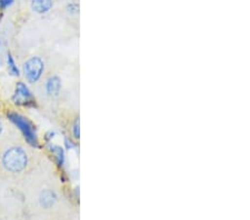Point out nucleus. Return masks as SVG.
<instances>
[{"instance_id": "nucleus-15", "label": "nucleus", "mask_w": 250, "mask_h": 220, "mask_svg": "<svg viewBox=\"0 0 250 220\" xmlns=\"http://www.w3.org/2000/svg\"><path fill=\"white\" fill-rule=\"evenodd\" d=\"M2 130H3V126H2V121H1V119H0V135H1Z\"/></svg>"}, {"instance_id": "nucleus-2", "label": "nucleus", "mask_w": 250, "mask_h": 220, "mask_svg": "<svg viewBox=\"0 0 250 220\" xmlns=\"http://www.w3.org/2000/svg\"><path fill=\"white\" fill-rule=\"evenodd\" d=\"M2 166L9 173L19 174L22 173L28 166L27 151L20 146L8 148L2 155Z\"/></svg>"}, {"instance_id": "nucleus-16", "label": "nucleus", "mask_w": 250, "mask_h": 220, "mask_svg": "<svg viewBox=\"0 0 250 220\" xmlns=\"http://www.w3.org/2000/svg\"><path fill=\"white\" fill-rule=\"evenodd\" d=\"M0 45H1V42H0Z\"/></svg>"}, {"instance_id": "nucleus-14", "label": "nucleus", "mask_w": 250, "mask_h": 220, "mask_svg": "<svg viewBox=\"0 0 250 220\" xmlns=\"http://www.w3.org/2000/svg\"><path fill=\"white\" fill-rule=\"evenodd\" d=\"M55 136H56L55 131L50 130V131H48V133H46V135H45V137H43V139H45V141H46L47 143H50V141H51L52 139H54Z\"/></svg>"}, {"instance_id": "nucleus-7", "label": "nucleus", "mask_w": 250, "mask_h": 220, "mask_svg": "<svg viewBox=\"0 0 250 220\" xmlns=\"http://www.w3.org/2000/svg\"><path fill=\"white\" fill-rule=\"evenodd\" d=\"M57 201V195L55 191L50 189H46L42 191V194L39 196V202L42 207L43 208H51Z\"/></svg>"}, {"instance_id": "nucleus-8", "label": "nucleus", "mask_w": 250, "mask_h": 220, "mask_svg": "<svg viewBox=\"0 0 250 220\" xmlns=\"http://www.w3.org/2000/svg\"><path fill=\"white\" fill-rule=\"evenodd\" d=\"M52 8V0H31V9L39 15L46 14Z\"/></svg>"}, {"instance_id": "nucleus-1", "label": "nucleus", "mask_w": 250, "mask_h": 220, "mask_svg": "<svg viewBox=\"0 0 250 220\" xmlns=\"http://www.w3.org/2000/svg\"><path fill=\"white\" fill-rule=\"evenodd\" d=\"M7 118L9 119V121L11 123H14V125L18 128L28 145L32 148L40 147L37 128H36L35 123L32 122L30 119H28L21 114L16 113V111H8Z\"/></svg>"}, {"instance_id": "nucleus-11", "label": "nucleus", "mask_w": 250, "mask_h": 220, "mask_svg": "<svg viewBox=\"0 0 250 220\" xmlns=\"http://www.w3.org/2000/svg\"><path fill=\"white\" fill-rule=\"evenodd\" d=\"M72 136H74L75 140H78L80 138V123L79 119H76L74 125H72Z\"/></svg>"}, {"instance_id": "nucleus-10", "label": "nucleus", "mask_w": 250, "mask_h": 220, "mask_svg": "<svg viewBox=\"0 0 250 220\" xmlns=\"http://www.w3.org/2000/svg\"><path fill=\"white\" fill-rule=\"evenodd\" d=\"M63 143H64V147H66V149L68 150H77L78 151V145L77 142L75 141V139H72L69 136H64L63 138Z\"/></svg>"}, {"instance_id": "nucleus-12", "label": "nucleus", "mask_w": 250, "mask_h": 220, "mask_svg": "<svg viewBox=\"0 0 250 220\" xmlns=\"http://www.w3.org/2000/svg\"><path fill=\"white\" fill-rule=\"evenodd\" d=\"M15 0H0V10H5L13 6Z\"/></svg>"}, {"instance_id": "nucleus-6", "label": "nucleus", "mask_w": 250, "mask_h": 220, "mask_svg": "<svg viewBox=\"0 0 250 220\" xmlns=\"http://www.w3.org/2000/svg\"><path fill=\"white\" fill-rule=\"evenodd\" d=\"M62 89V80L58 76H51L46 82V91L50 97H57Z\"/></svg>"}, {"instance_id": "nucleus-4", "label": "nucleus", "mask_w": 250, "mask_h": 220, "mask_svg": "<svg viewBox=\"0 0 250 220\" xmlns=\"http://www.w3.org/2000/svg\"><path fill=\"white\" fill-rule=\"evenodd\" d=\"M45 71V62L39 57H31L23 63V74L28 82H38Z\"/></svg>"}, {"instance_id": "nucleus-3", "label": "nucleus", "mask_w": 250, "mask_h": 220, "mask_svg": "<svg viewBox=\"0 0 250 220\" xmlns=\"http://www.w3.org/2000/svg\"><path fill=\"white\" fill-rule=\"evenodd\" d=\"M13 102L18 107L25 108H36L37 107V100H36L34 94L31 93L25 82L18 81L15 88V93L13 95Z\"/></svg>"}, {"instance_id": "nucleus-5", "label": "nucleus", "mask_w": 250, "mask_h": 220, "mask_svg": "<svg viewBox=\"0 0 250 220\" xmlns=\"http://www.w3.org/2000/svg\"><path fill=\"white\" fill-rule=\"evenodd\" d=\"M48 150L54 157V160L56 165L59 168L60 170H62L66 165V151H64L63 148L59 145H52V143H48L47 145Z\"/></svg>"}, {"instance_id": "nucleus-9", "label": "nucleus", "mask_w": 250, "mask_h": 220, "mask_svg": "<svg viewBox=\"0 0 250 220\" xmlns=\"http://www.w3.org/2000/svg\"><path fill=\"white\" fill-rule=\"evenodd\" d=\"M7 66H8V71H9V74L11 76H14V77H19L20 70L17 66V63L15 61L14 56L10 53H8L7 55Z\"/></svg>"}, {"instance_id": "nucleus-13", "label": "nucleus", "mask_w": 250, "mask_h": 220, "mask_svg": "<svg viewBox=\"0 0 250 220\" xmlns=\"http://www.w3.org/2000/svg\"><path fill=\"white\" fill-rule=\"evenodd\" d=\"M67 10L69 11V14H78L79 13V6L77 3H69V5L67 6Z\"/></svg>"}]
</instances>
